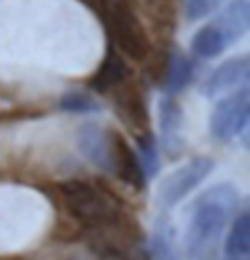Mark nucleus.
I'll return each instance as SVG.
<instances>
[{
	"instance_id": "obj_1",
	"label": "nucleus",
	"mask_w": 250,
	"mask_h": 260,
	"mask_svg": "<svg viewBox=\"0 0 250 260\" xmlns=\"http://www.w3.org/2000/svg\"><path fill=\"white\" fill-rule=\"evenodd\" d=\"M240 194L233 184L211 186L192 206V217L186 231L188 260H217L219 247L229 223L237 217Z\"/></svg>"
},
{
	"instance_id": "obj_2",
	"label": "nucleus",
	"mask_w": 250,
	"mask_h": 260,
	"mask_svg": "<svg viewBox=\"0 0 250 260\" xmlns=\"http://www.w3.org/2000/svg\"><path fill=\"white\" fill-rule=\"evenodd\" d=\"M61 198L63 208L68 211V215L90 229L114 227L121 217V209L114 202V198L82 180H70L63 184Z\"/></svg>"
},
{
	"instance_id": "obj_3",
	"label": "nucleus",
	"mask_w": 250,
	"mask_h": 260,
	"mask_svg": "<svg viewBox=\"0 0 250 260\" xmlns=\"http://www.w3.org/2000/svg\"><path fill=\"white\" fill-rule=\"evenodd\" d=\"M112 39L121 51L135 61H143L151 49L147 31L129 0H98Z\"/></svg>"
},
{
	"instance_id": "obj_4",
	"label": "nucleus",
	"mask_w": 250,
	"mask_h": 260,
	"mask_svg": "<svg viewBox=\"0 0 250 260\" xmlns=\"http://www.w3.org/2000/svg\"><path fill=\"white\" fill-rule=\"evenodd\" d=\"M248 116L250 94L248 86L244 84L242 88L231 92L229 96H225L223 100L217 102L209 119L211 135L221 141H229L237 137L248 125Z\"/></svg>"
},
{
	"instance_id": "obj_5",
	"label": "nucleus",
	"mask_w": 250,
	"mask_h": 260,
	"mask_svg": "<svg viewBox=\"0 0 250 260\" xmlns=\"http://www.w3.org/2000/svg\"><path fill=\"white\" fill-rule=\"evenodd\" d=\"M211 170H213V160L209 156L192 158L190 162H186L180 169H176L172 174H168L162 182L158 184V208H174L184 196H188V192H192L201 180H205L209 176Z\"/></svg>"
},
{
	"instance_id": "obj_6",
	"label": "nucleus",
	"mask_w": 250,
	"mask_h": 260,
	"mask_svg": "<svg viewBox=\"0 0 250 260\" xmlns=\"http://www.w3.org/2000/svg\"><path fill=\"white\" fill-rule=\"evenodd\" d=\"M112 174L135 188H143L147 176L139 162V156L118 133H112Z\"/></svg>"
},
{
	"instance_id": "obj_7",
	"label": "nucleus",
	"mask_w": 250,
	"mask_h": 260,
	"mask_svg": "<svg viewBox=\"0 0 250 260\" xmlns=\"http://www.w3.org/2000/svg\"><path fill=\"white\" fill-rule=\"evenodd\" d=\"M246 78H248V57L240 55V57L229 59L221 67H217L209 75L203 90L207 96H217V94H225V92L238 90V88H242Z\"/></svg>"
},
{
	"instance_id": "obj_8",
	"label": "nucleus",
	"mask_w": 250,
	"mask_h": 260,
	"mask_svg": "<svg viewBox=\"0 0 250 260\" xmlns=\"http://www.w3.org/2000/svg\"><path fill=\"white\" fill-rule=\"evenodd\" d=\"M158 129L162 149L168 155H176L182 149V110L172 96L158 100Z\"/></svg>"
},
{
	"instance_id": "obj_9",
	"label": "nucleus",
	"mask_w": 250,
	"mask_h": 260,
	"mask_svg": "<svg viewBox=\"0 0 250 260\" xmlns=\"http://www.w3.org/2000/svg\"><path fill=\"white\" fill-rule=\"evenodd\" d=\"M211 26L219 31V36L223 38V41L229 45L237 43L238 39H242L248 31L250 24V8L246 0H235L231 2L223 12L219 14L213 22H209Z\"/></svg>"
},
{
	"instance_id": "obj_10",
	"label": "nucleus",
	"mask_w": 250,
	"mask_h": 260,
	"mask_svg": "<svg viewBox=\"0 0 250 260\" xmlns=\"http://www.w3.org/2000/svg\"><path fill=\"white\" fill-rule=\"evenodd\" d=\"M79 147L90 162L112 172V133L98 125L86 123L79 131Z\"/></svg>"
},
{
	"instance_id": "obj_11",
	"label": "nucleus",
	"mask_w": 250,
	"mask_h": 260,
	"mask_svg": "<svg viewBox=\"0 0 250 260\" xmlns=\"http://www.w3.org/2000/svg\"><path fill=\"white\" fill-rule=\"evenodd\" d=\"M223 260H250V221L246 211L233 219L225 243Z\"/></svg>"
},
{
	"instance_id": "obj_12",
	"label": "nucleus",
	"mask_w": 250,
	"mask_h": 260,
	"mask_svg": "<svg viewBox=\"0 0 250 260\" xmlns=\"http://www.w3.org/2000/svg\"><path fill=\"white\" fill-rule=\"evenodd\" d=\"M125 77H127L125 61L116 53V49H110V51L105 53V59L102 61L98 73L94 75L92 88L98 92L114 90L116 86H119L125 80Z\"/></svg>"
},
{
	"instance_id": "obj_13",
	"label": "nucleus",
	"mask_w": 250,
	"mask_h": 260,
	"mask_svg": "<svg viewBox=\"0 0 250 260\" xmlns=\"http://www.w3.org/2000/svg\"><path fill=\"white\" fill-rule=\"evenodd\" d=\"M194 77V63L182 53H172L168 57L166 75H164V88L168 94L184 90L188 82Z\"/></svg>"
},
{
	"instance_id": "obj_14",
	"label": "nucleus",
	"mask_w": 250,
	"mask_h": 260,
	"mask_svg": "<svg viewBox=\"0 0 250 260\" xmlns=\"http://www.w3.org/2000/svg\"><path fill=\"white\" fill-rule=\"evenodd\" d=\"M151 260H180L174 243V231L164 219H158L151 237Z\"/></svg>"
},
{
	"instance_id": "obj_15",
	"label": "nucleus",
	"mask_w": 250,
	"mask_h": 260,
	"mask_svg": "<svg viewBox=\"0 0 250 260\" xmlns=\"http://www.w3.org/2000/svg\"><path fill=\"white\" fill-rule=\"evenodd\" d=\"M225 49H227V43L211 24L201 27L192 39V51L201 59H213V57L221 55Z\"/></svg>"
},
{
	"instance_id": "obj_16",
	"label": "nucleus",
	"mask_w": 250,
	"mask_h": 260,
	"mask_svg": "<svg viewBox=\"0 0 250 260\" xmlns=\"http://www.w3.org/2000/svg\"><path fill=\"white\" fill-rule=\"evenodd\" d=\"M137 145H139V162H141V167H143V172H145V176H153L155 172L158 170V156H157V143H155V137L151 135V133H147V135H141L139 139H137Z\"/></svg>"
},
{
	"instance_id": "obj_17",
	"label": "nucleus",
	"mask_w": 250,
	"mask_h": 260,
	"mask_svg": "<svg viewBox=\"0 0 250 260\" xmlns=\"http://www.w3.org/2000/svg\"><path fill=\"white\" fill-rule=\"evenodd\" d=\"M61 110L65 112H75V114H84V112H96L98 102L88 94L80 92H68L61 98Z\"/></svg>"
},
{
	"instance_id": "obj_18",
	"label": "nucleus",
	"mask_w": 250,
	"mask_h": 260,
	"mask_svg": "<svg viewBox=\"0 0 250 260\" xmlns=\"http://www.w3.org/2000/svg\"><path fill=\"white\" fill-rule=\"evenodd\" d=\"M221 2H223V0H184L186 18L192 20V22L203 20V18L209 16L213 10H217Z\"/></svg>"
}]
</instances>
